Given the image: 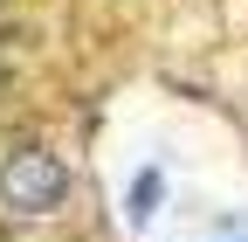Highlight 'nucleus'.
<instances>
[{
  "label": "nucleus",
  "mask_w": 248,
  "mask_h": 242,
  "mask_svg": "<svg viewBox=\"0 0 248 242\" xmlns=\"http://www.w3.org/2000/svg\"><path fill=\"white\" fill-rule=\"evenodd\" d=\"M0 201L14 207V215H55V207L69 201V166L55 153H42V145H21V153H7V166H0Z\"/></svg>",
  "instance_id": "obj_1"
},
{
  "label": "nucleus",
  "mask_w": 248,
  "mask_h": 242,
  "mask_svg": "<svg viewBox=\"0 0 248 242\" xmlns=\"http://www.w3.org/2000/svg\"><path fill=\"white\" fill-rule=\"evenodd\" d=\"M152 201H159V173H145L138 187H131V215H138V222L152 215Z\"/></svg>",
  "instance_id": "obj_2"
}]
</instances>
